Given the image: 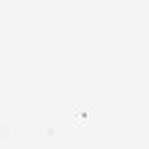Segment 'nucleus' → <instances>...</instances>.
Segmentation results:
<instances>
[]
</instances>
